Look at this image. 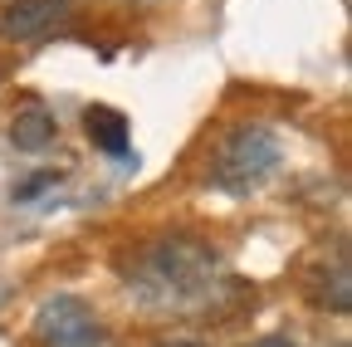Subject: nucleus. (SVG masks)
<instances>
[{
  "label": "nucleus",
  "instance_id": "9b49d317",
  "mask_svg": "<svg viewBox=\"0 0 352 347\" xmlns=\"http://www.w3.org/2000/svg\"><path fill=\"white\" fill-rule=\"evenodd\" d=\"M338 347H347V342H338Z\"/></svg>",
  "mask_w": 352,
  "mask_h": 347
},
{
  "label": "nucleus",
  "instance_id": "6e6552de",
  "mask_svg": "<svg viewBox=\"0 0 352 347\" xmlns=\"http://www.w3.org/2000/svg\"><path fill=\"white\" fill-rule=\"evenodd\" d=\"M59 177H54V171H39V177L34 181H25V186H15V201H34V196H44V191H50Z\"/></svg>",
  "mask_w": 352,
  "mask_h": 347
},
{
  "label": "nucleus",
  "instance_id": "423d86ee",
  "mask_svg": "<svg viewBox=\"0 0 352 347\" xmlns=\"http://www.w3.org/2000/svg\"><path fill=\"white\" fill-rule=\"evenodd\" d=\"M54 137H59V122H54L50 108H39V103L20 108V113L10 117V147H15V152L39 157V152H50V147H54Z\"/></svg>",
  "mask_w": 352,
  "mask_h": 347
},
{
  "label": "nucleus",
  "instance_id": "39448f33",
  "mask_svg": "<svg viewBox=\"0 0 352 347\" xmlns=\"http://www.w3.org/2000/svg\"><path fill=\"white\" fill-rule=\"evenodd\" d=\"M83 133H88V142H94L98 152H108V157H118V161H132V166H138V157H132V147H127V117H122L118 108L94 103V108L83 113Z\"/></svg>",
  "mask_w": 352,
  "mask_h": 347
},
{
  "label": "nucleus",
  "instance_id": "0eeeda50",
  "mask_svg": "<svg viewBox=\"0 0 352 347\" xmlns=\"http://www.w3.org/2000/svg\"><path fill=\"white\" fill-rule=\"evenodd\" d=\"M314 298L323 303V309H333V313H347V309H352V274H347V259H338V265H333V279H323Z\"/></svg>",
  "mask_w": 352,
  "mask_h": 347
},
{
  "label": "nucleus",
  "instance_id": "1a4fd4ad",
  "mask_svg": "<svg viewBox=\"0 0 352 347\" xmlns=\"http://www.w3.org/2000/svg\"><path fill=\"white\" fill-rule=\"evenodd\" d=\"M250 347H298V342H289V337H259V342H250Z\"/></svg>",
  "mask_w": 352,
  "mask_h": 347
},
{
  "label": "nucleus",
  "instance_id": "f03ea898",
  "mask_svg": "<svg viewBox=\"0 0 352 347\" xmlns=\"http://www.w3.org/2000/svg\"><path fill=\"white\" fill-rule=\"evenodd\" d=\"M279 166V137L259 122L230 127L226 137L215 142V157L206 166V181L215 191H230V196H250L254 186L270 181V171Z\"/></svg>",
  "mask_w": 352,
  "mask_h": 347
},
{
  "label": "nucleus",
  "instance_id": "9d476101",
  "mask_svg": "<svg viewBox=\"0 0 352 347\" xmlns=\"http://www.w3.org/2000/svg\"><path fill=\"white\" fill-rule=\"evenodd\" d=\"M157 347H201V342H182V337H171V342H157Z\"/></svg>",
  "mask_w": 352,
  "mask_h": 347
},
{
  "label": "nucleus",
  "instance_id": "7ed1b4c3",
  "mask_svg": "<svg viewBox=\"0 0 352 347\" xmlns=\"http://www.w3.org/2000/svg\"><path fill=\"white\" fill-rule=\"evenodd\" d=\"M34 337L44 347H103V323L78 293H54L34 309Z\"/></svg>",
  "mask_w": 352,
  "mask_h": 347
},
{
  "label": "nucleus",
  "instance_id": "20e7f679",
  "mask_svg": "<svg viewBox=\"0 0 352 347\" xmlns=\"http://www.w3.org/2000/svg\"><path fill=\"white\" fill-rule=\"evenodd\" d=\"M74 0H10L0 10V39H15V45H30V39L50 34L59 20H69Z\"/></svg>",
  "mask_w": 352,
  "mask_h": 347
},
{
  "label": "nucleus",
  "instance_id": "f257e3e1",
  "mask_svg": "<svg viewBox=\"0 0 352 347\" xmlns=\"http://www.w3.org/2000/svg\"><path fill=\"white\" fill-rule=\"evenodd\" d=\"M127 284L147 303L162 309H186V303L215 293L220 284V254L196 235H157L122 265Z\"/></svg>",
  "mask_w": 352,
  "mask_h": 347
}]
</instances>
